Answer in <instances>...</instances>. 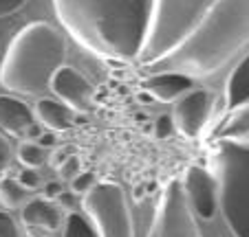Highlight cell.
Instances as JSON below:
<instances>
[{
	"label": "cell",
	"mask_w": 249,
	"mask_h": 237,
	"mask_svg": "<svg viewBox=\"0 0 249 237\" xmlns=\"http://www.w3.org/2000/svg\"><path fill=\"white\" fill-rule=\"evenodd\" d=\"M146 237H203L181 180H170L163 187Z\"/></svg>",
	"instance_id": "7"
},
{
	"label": "cell",
	"mask_w": 249,
	"mask_h": 237,
	"mask_svg": "<svg viewBox=\"0 0 249 237\" xmlns=\"http://www.w3.org/2000/svg\"><path fill=\"white\" fill-rule=\"evenodd\" d=\"M9 163H11V147L7 143V136L0 132V174L7 172Z\"/></svg>",
	"instance_id": "27"
},
{
	"label": "cell",
	"mask_w": 249,
	"mask_h": 237,
	"mask_svg": "<svg viewBox=\"0 0 249 237\" xmlns=\"http://www.w3.org/2000/svg\"><path fill=\"white\" fill-rule=\"evenodd\" d=\"M55 16L77 44L104 62L139 60L152 0H53Z\"/></svg>",
	"instance_id": "1"
},
{
	"label": "cell",
	"mask_w": 249,
	"mask_h": 237,
	"mask_svg": "<svg viewBox=\"0 0 249 237\" xmlns=\"http://www.w3.org/2000/svg\"><path fill=\"white\" fill-rule=\"evenodd\" d=\"M210 141H234L249 145V103L230 110L210 134Z\"/></svg>",
	"instance_id": "14"
},
{
	"label": "cell",
	"mask_w": 249,
	"mask_h": 237,
	"mask_svg": "<svg viewBox=\"0 0 249 237\" xmlns=\"http://www.w3.org/2000/svg\"><path fill=\"white\" fill-rule=\"evenodd\" d=\"M57 167V174H60V178L62 180H73V178L80 174V158L77 156H69V158H64L62 163H57L55 165Z\"/></svg>",
	"instance_id": "20"
},
{
	"label": "cell",
	"mask_w": 249,
	"mask_h": 237,
	"mask_svg": "<svg viewBox=\"0 0 249 237\" xmlns=\"http://www.w3.org/2000/svg\"><path fill=\"white\" fill-rule=\"evenodd\" d=\"M60 191H62V180H51V182H47V185H44V198L55 200Z\"/></svg>",
	"instance_id": "28"
},
{
	"label": "cell",
	"mask_w": 249,
	"mask_h": 237,
	"mask_svg": "<svg viewBox=\"0 0 249 237\" xmlns=\"http://www.w3.org/2000/svg\"><path fill=\"white\" fill-rule=\"evenodd\" d=\"M20 222L29 237L53 235L62 226V209L55 200L36 195L20 206Z\"/></svg>",
	"instance_id": "11"
},
{
	"label": "cell",
	"mask_w": 249,
	"mask_h": 237,
	"mask_svg": "<svg viewBox=\"0 0 249 237\" xmlns=\"http://www.w3.org/2000/svg\"><path fill=\"white\" fill-rule=\"evenodd\" d=\"M29 0H0V18H7V16H14L27 5Z\"/></svg>",
	"instance_id": "26"
},
{
	"label": "cell",
	"mask_w": 249,
	"mask_h": 237,
	"mask_svg": "<svg viewBox=\"0 0 249 237\" xmlns=\"http://www.w3.org/2000/svg\"><path fill=\"white\" fill-rule=\"evenodd\" d=\"M0 237H22L18 224L11 215H7V211H0Z\"/></svg>",
	"instance_id": "24"
},
{
	"label": "cell",
	"mask_w": 249,
	"mask_h": 237,
	"mask_svg": "<svg viewBox=\"0 0 249 237\" xmlns=\"http://www.w3.org/2000/svg\"><path fill=\"white\" fill-rule=\"evenodd\" d=\"M47 237H53V235H47Z\"/></svg>",
	"instance_id": "30"
},
{
	"label": "cell",
	"mask_w": 249,
	"mask_h": 237,
	"mask_svg": "<svg viewBox=\"0 0 249 237\" xmlns=\"http://www.w3.org/2000/svg\"><path fill=\"white\" fill-rule=\"evenodd\" d=\"M33 114L51 132H66L73 127V121H75V112L69 106H64L62 101H55V99H44V97L38 99L36 108H33Z\"/></svg>",
	"instance_id": "15"
},
{
	"label": "cell",
	"mask_w": 249,
	"mask_h": 237,
	"mask_svg": "<svg viewBox=\"0 0 249 237\" xmlns=\"http://www.w3.org/2000/svg\"><path fill=\"white\" fill-rule=\"evenodd\" d=\"M77 193H73V191H60L57 193V198H55V202H57V206L60 209H64L66 213L69 211H75V206H77V198H75Z\"/></svg>",
	"instance_id": "25"
},
{
	"label": "cell",
	"mask_w": 249,
	"mask_h": 237,
	"mask_svg": "<svg viewBox=\"0 0 249 237\" xmlns=\"http://www.w3.org/2000/svg\"><path fill=\"white\" fill-rule=\"evenodd\" d=\"M249 42V0H214L201 22L168 55L159 57L143 73L177 70L190 77H210L221 70Z\"/></svg>",
	"instance_id": "2"
},
{
	"label": "cell",
	"mask_w": 249,
	"mask_h": 237,
	"mask_svg": "<svg viewBox=\"0 0 249 237\" xmlns=\"http://www.w3.org/2000/svg\"><path fill=\"white\" fill-rule=\"evenodd\" d=\"M16 180L20 182V185L24 187L27 191H31V189H38L40 187V174H38V169H31V167H22V172L16 176Z\"/></svg>",
	"instance_id": "23"
},
{
	"label": "cell",
	"mask_w": 249,
	"mask_h": 237,
	"mask_svg": "<svg viewBox=\"0 0 249 237\" xmlns=\"http://www.w3.org/2000/svg\"><path fill=\"white\" fill-rule=\"evenodd\" d=\"M93 185H95V174H90V172H80L75 178H73V180H71V191H73V193L84 195Z\"/></svg>",
	"instance_id": "21"
},
{
	"label": "cell",
	"mask_w": 249,
	"mask_h": 237,
	"mask_svg": "<svg viewBox=\"0 0 249 237\" xmlns=\"http://www.w3.org/2000/svg\"><path fill=\"white\" fill-rule=\"evenodd\" d=\"M53 95L73 112H89L95 101V88L89 79L73 66H60L49 86Z\"/></svg>",
	"instance_id": "10"
},
{
	"label": "cell",
	"mask_w": 249,
	"mask_h": 237,
	"mask_svg": "<svg viewBox=\"0 0 249 237\" xmlns=\"http://www.w3.org/2000/svg\"><path fill=\"white\" fill-rule=\"evenodd\" d=\"M24 198H27V189L16 178L11 176L0 178V205L5 206L7 211L20 209L24 205Z\"/></svg>",
	"instance_id": "17"
},
{
	"label": "cell",
	"mask_w": 249,
	"mask_h": 237,
	"mask_svg": "<svg viewBox=\"0 0 249 237\" xmlns=\"http://www.w3.org/2000/svg\"><path fill=\"white\" fill-rule=\"evenodd\" d=\"M55 141H57V139H55V132L49 130V132H42V134L38 136V141H36V143L42 145V147L47 149V147H55Z\"/></svg>",
	"instance_id": "29"
},
{
	"label": "cell",
	"mask_w": 249,
	"mask_h": 237,
	"mask_svg": "<svg viewBox=\"0 0 249 237\" xmlns=\"http://www.w3.org/2000/svg\"><path fill=\"white\" fill-rule=\"evenodd\" d=\"M82 209L97 237H135L126 191L117 182H95L84 193Z\"/></svg>",
	"instance_id": "6"
},
{
	"label": "cell",
	"mask_w": 249,
	"mask_h": 237,
	"mask_svg": "<svg viewBox=\"0 0 249 237\" xmlns=\"http://www.w3.org/2000/svg\"><path fill=\"white\" fill-rule=\"evenodd\" d=\"M33 123H36V114L31 106H27L22 99L14 95H0V132L20 139L27 134Z\"/></svg>",
	"instance_id": "13"
},
{
	"label": "cell",
	"mask_w": 249,
	"mask_h": 237,
	"mask_svg": "<svg viewBox=\"0 0 249 237\" xmlns=\"http://www.w3.org/2000/svg\"><path fill=\"white\" fill-rule=\"evenodd\" d=\"M141 88L150 97H155L157 101L170 103L181 99L185 93L194 88V77L185 73H177V70H157V73H148Z\"/></svg>",
	"instance_id": "12"
},
{
	"label": "cell",
	"mask_w": 249,
	"mask_h": 237,
	"mask_svg": "<svg viewBox=\"0 0 249 237\" xmlns=\"http://www.w3.org/2000/svg\"><path fill=\"white\" fill-rule=\"evenodd\" d=\"M174 134V119L170 114H159L155 121V136L157 139H170Z\"/></svg>",
	"instance_id": "22"
},
{
	"label": "cell",
	"mask_w": 249,
	"mask_h": 237,
	"mask_svg": "<svg viewBox=\"0 0 249 237\" xmlns=\"http://www.w3.org/2000/svg\"><path fill=\"white\" fill-rule=\"evenodd\" d=\"M66 60V42L53 24L36 20L22 27L0 62V86L9 93L38 97Z\"/></svg>",
	"instance_id": "3"
},
{
	"label": "cell",
	"mask_w": 249,
	"mask_h": 237,
	"mask_svg": "<svg viewBox=\"0 0 249 237\" xmlns=\"http://www.w3.org/2000/svg\"><path fill=\"white\" fill-rule=\"evenodd\" d=\"M62 237H97L89 218L77 211H69L62 222Z\"/></svg>",
	"instance_id": "18"
},
{
	"label": "cell",
	"mask_w": 249,
	"mask_h": 237,
	"mask_svg": "<svg viewBox=\"0 0 249 237\" xmlns=\"http://www.w3.org/2000/svg\"><path fill=\"white\" fill-rule=\"evenodd\" d=\"M18 160L22 163V167L38 169L47 160V154H44L42 145H38L36 141H22L18 145Z\"/></svg>",
	"instance_id": "19"
},
{
	"label": "cell",
	"mask_w": 249,
	"mask_h": 237,
	"mask_svg": "<svg viewBox=\"0 0 249 237\" xmlns=\"http://www.w3.org/2000/svg\"><path fill=\"white\" fill-rule=\"evenodd\" d=\"M212 106H214V95L207 88H192L185 93L181 99H177L174 106V130L190 141L201 139L210 121Z\"/></svg>",
	"instance_id": "8"
},
{
	"label": "cell",
	"mask_w": 249,
	"mask_h": 237,
	"mask_svg": "<svg viewBox=\"0 0 249 237\" xmlns=\"http://www.w3.org/2000/svg\"><path fill=\"white\" fill-rule=\"evenodd\" d=\"M214 0H152L150 29L139 55L141 66H148L168 55L194 31Z\"/></svg>",
	"instance_id": "5"
},
{
	"label": "cell",
	"mask_w": 249,
	"mask_h": 237,
	"mask_svg": "<svg viewBox=\"0 0 249 237\" xmlns=\"http://www.w3.org/2000/svg\"><path fill=\"white\" fill-rule=\"evenodd\" d=\"M245 103H249V55L243 57L227 77L225 93H223V110H236Z\"/></svg>",
	"instance_id": "16"
},
{
	"label": "cell",
	"mask_w": 249,
	"mask_h": 237,
	"mask_svg": "<svg viewBox=\"0 0 249 237\" xmlns=\"http://www.w3.org/2000/svg\"><path fill=\"white\" fill-rule=\"evenodd\" d=\"M210 172L218 182V209L234 237H249V145L210 141Z\"/></svg>",
	"instance_id": "4"
},
{
	"label": "cell",
	"mask_w": 249,
	"mask_h": 237,
	"mask_svg": "<svg viewBox=\"0 0 249 237\" xmlns=\"http://www.w3.org/2000/svg\"><path fill=\"white\" fill-rule=\"evenodd\" d=\"M183 191L188 205L196 218L210 222L218 211V182L210 169L201 165H190L183 174Z\"/></svg>",
	"instance_id": "9"
}]
</instances>
